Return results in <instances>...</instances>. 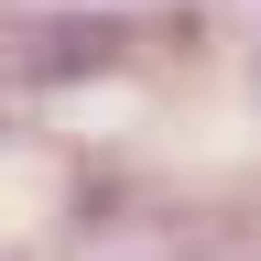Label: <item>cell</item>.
I'll use <instances>...</instances> for the list:
<instances>
[]
</instances>
